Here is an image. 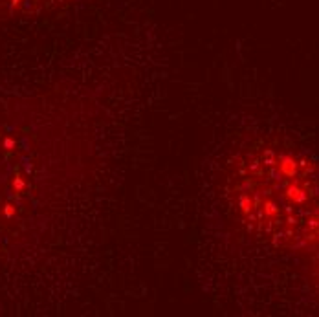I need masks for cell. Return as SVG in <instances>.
Listing matches in <instances>:
<instances>
[{
    "mask_svg": "<svg viewBox=\"0 0 319 317\" xmlns=\"http://www.w3.org/2000/svg\"><path fill=\"white\" fill-rule=\"evenodd\" d=\"M235 211L253 235L277 247H319V165L290 148L261 147L240 158Z\"/></svg>",
    "mask_w": 319,
    "mask_h": 317,
    "instance_id": "1",
    "label": "cell"
}]
</instances>
